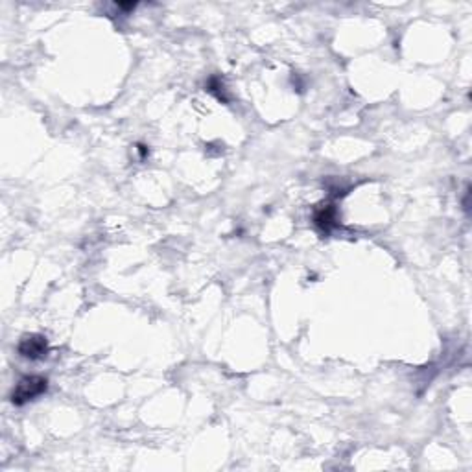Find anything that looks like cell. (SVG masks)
<instances>
[{"label": "cell", "mask_w": 472, "mask_h": 472, "mask_svg": "<svg viewBox=\"0 0 472 472\" xmlns=\"http://www.w3.org/2000/svg\"><path fill=\"white\" fill-rule=\"evenodd\" d=\"M336 209L332 205H323L321 209H318L316 211V214H313V224L318 225L319 229L325 231V233H328V231L332 229V227H336Z\"/></svg>", "instance_id": "cell-3"}, {"label": "cell", "mask_w": 472, "mask_h": 472, "mask_svg": "<svg viewBox=\"0 0 472 472\" xmlns=\"http://www.w3.org/2000/svg\"><path fill=\"white\" fill-rule=\"evenodd\" d=\"M48 389V380L42 379V376H26V379L21 380L17 384V388L13 389V395H11V402L15 406H23L26 402L38 398L39 395Z\"/></svg>", "instance_id": "cell-1"}, {"label": "cell", "mask_w": 472, "mask_h": 472, "mask_svg": "<svg viewBox=\"0 0 472 472\" xmlns=\"http://www.w3.org/2000/svg\"><path fill=\"white\" fill-rule=\"evenodd\" d=\"M21 356L28 358V360H41L48 352V342L47 338L41 334H30L24 336L19 343Z\"/></svg>", "instance_id": "cell-2"}]
</instances>
